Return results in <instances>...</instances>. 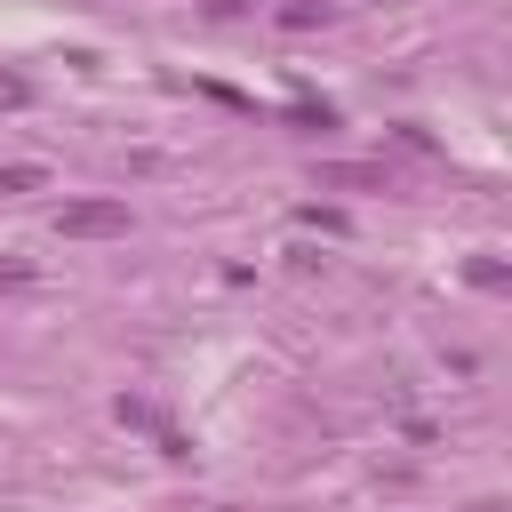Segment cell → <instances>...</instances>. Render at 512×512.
<instances>
[{
    "label": "cell",
    "instance_id": "3",
    "mask_svg": "<svg viewBox=\"0 0 512 512\" xmlns=\"http://www.w3.org/2000/svg\"><path fill=\"white\" fill-rule=\"evenodd\" d=\"M280 24H288V32H304V24H328V0H296V8H280Z\"/></svg>",
    "mask_w": 512,
    "mask_h": 512
},
{
    "label": "cell",
    "instance_id": "1",
    "mask_svg": "<svg viewBox=\"0 0 512 512\" xmlns=\"http://www.w3.org/2000/svg\"><path fill=\"white\" fill-rule=\"evenodd\" d=\"M56 232L64 240H112V232H128V200H72L56 216Z\"/></svg>",
    "mask_w": 512,
    "mask_h": 512
},
{
    "label": "cell",
    "instance_id": "2",
    "mask_svg": "<svg viewBox=\"0 0 512 512\" xmlns=\"http://www.w3.org/2000/svg\"><path fill=\"white\" fill-rule=\"evenodd\" d=\"M40 184H48V168H32V160L0 168V200H16V192H40Z\"/></svg>",
    "mask_w": 512,
    "mask_h": 512
},
{
    "label": "cell",
    "instance_id": "4",
    "mask_svg": "<svg viewBox=\"0 0 512 512\" xmlns=\"http://www.w3.org/2000/svg\"><path fill=\"white\" fill-rule=\"evenodd\" d=\"M24 96H32L24 80H0V104H24Z\"/></svg>",
    "mask_w": 512,
    "mask_h": 512
}]
</instances>
